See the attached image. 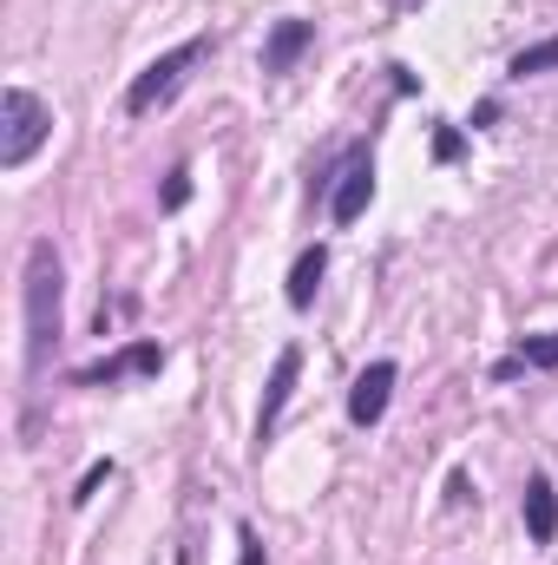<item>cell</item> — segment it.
Returning <instances> with one entry per match:
<instances>
[{
	"label": "cell",
	"instance_id": "cell-1",
	"mask_svg": "<svg viewBox=\"0 0 558 565\" xmlns=\"http://www.w3.org/2000/svg\"><path fill=\"white\" fill-rule=\"evenodd\" d=\"M20 322H26V375H46L66 322V264L46 237L26 250V270H20Z\"/></svg>",
	"mask_w": 558,
	"mask_h": 565
},
{
	"label": "cell",
	"instance_id": "cell-2",
	"mask_svg": "<svg viewBox=\"0 0 558 565\" xmlns=\"http://www.w3.org/2000/svg\"><path fill=\"white\" fill-rule=\"evenodd\" d=\"M204 53H211V33H197V40H184V46H171V53H158L151 66H144L139 79L126 86V113L144 119V113H158V106H171L178 99V86L204 66Z\"/></svg>",
	"mask_w": 558,
	"mask_h": 565
},
{
	"label": "cell",
	"instance_id": "cell-3",
	"mask_svg": "<svg viewBox=\"0 0 558 565\" xmlns=\"http://www.w3.org/2000/svg\"><path fill=\"white\" fill-rule=\"evenodd\" d=\"M46 139H53V106L26 86H7L0 93V171H20Z\"/></svg>",
	"mask_w": 558,
	"mask_h": 565
},
{
	"label": "cell",
	"instance_id": "cell-4",
	"mask_svg": "<svg viewBox=\"0 0 558 565\" xmlns=\"http://www.w3.org/2000/svg\"><path fill=\"white\" fill-rule=\"evenodd\" d=\"M368 204H375V158L368 151H348V164L335 171V191H329V217L348 231V224H362Z\"/></svg>",
	"mask_w": 558,
	"mask_h": 565
},
{
	"label": "cell",
	"instance_id": "cell-5",
	"mask_svg": "<svg viewBox=\"0 0 558 565\" xmlns=\"http://www.w3.org/2000/svg\"><path fill=\"white\" fill-rule=\"evenodd\" d=\"M296 375H302V349H296V342H282L277 369H270V382H264V408H257V454H264V440L277 434L282 408H289V395H296Z\"/></svg>",
	"mask_w": 558,
	"mask_h": 565
},
{
	"label": "cell",
	"instance_id": "cell-6",
	"mask_svg": "<svg viewBox=\"0 0 558 565\" xmlns=\"http://www.w3.org/2000/svg\"><path fill=\"white\" fill-rule=\"evenodd\" d=\"M395 382H401V369L395 362H368L362 375H355V388H348V422L355 427H375L388 415V402H395Z\"/></svg>",
	"mask_w": 558,
	"mask_h": 565
},
{
	"label": "cell",
	"instance_id": "cell-7",
	"mask_svg": "<svg viewBox=\"0 0 558 565\" xmlns=\"http://www.w3.org/2000/svg\"><path fill=\"white\" fill-rule=\"evenodd\" d=\"M158 369H164V349H158V342H132L126 355H112V362L86 369V375H79V388H112V382H126V375H158Z\"/></svg>",
	"mask_w": 558,
	"mask_h": 565
},
{
	"label": "cell",
	"instance_id": "cell-8",
	"mask_svg": "<svg viewBox=\"0 0 558 565\" xmlns=\"http://www.w3.org/2000/svg\"><path fill=\"white\" fill-rule=\"evenodd\" d=\"M519 507H526V540H533V546H552L558 540V487H552V473H533Z\"/></svg>",
	"mask_w": 558,
	"mask_h": 565
},
{
	"label": "cell",
	"instance_id": "cell-9",
	"mask_svg": "<svg viewBox=\"0 0 558 565\" xmlns=\"http://www.w3.org/2000/svg\"><path fill=\"white\" fill-rule=\"evenodd\" d=\"M309 46H315V20H277L264 40V73H289Z\"/></svg>",
	"mask_w": 558,
	"mask_h": 565
},
{
	"label": "cell",
	"instance_id": "cell-10",
	"mask_svg": "<svg viewBox=\"0 0 558 565\" xmlns=\"http://www.w3.org/2000/svg\"><path fill=\"white\" fill-rule=\"evenodd\" d=\"M322 277H329V250H322V244H309V250L289 264V289H282V296H289V309H309V302H315V289H322Z\"/></svg>",
	"mask_w": 558,
	"mask_h": 565
},
{
	"label": "cell",
	"instance_id": "cell-11",
	"mask_svg": "<svg viewBox=\"0 0 558 565\" xmlns=\"http://www.w3.org/2000/svg\"><path fill=\"white\" fill-rule=\"evenodd\" d=\"M519 369H558V329L552 335H519V349L493 369V382H513Z\"/></svg>",
	"mask_w": 558,
	"mask_h": 565
},
{
	"label": "cell",
	"instance_id": "cell-12",
	"mask_svg": "<svg viewBox=\"0 0 558 565\" xmlns=\"http://www.w3.org/2000/svg\"><path fill=\"white\" fill-rule=\"evenodd\" d=\"M552 66H558V33L552 40H539V46H519L506 73H513V79H539V73H552Z\"/></svg>",
	"mask_w": 558,
	"mask_h": 565
},
{
	"label": "cell",
	"instance_id": "cell-13",
	"mask_svg": "<svg viewBox=\"0 0 558 565\" xmlns=\"http://www.w3.org/2000/svg\"><path fill=\"white\" fill-rule=\"evenodd\" d=\"M191 204V164H171V178H164V211H184Z\"/></svg>",
	"mask_w": 558,
	"mask_h": 565
},
{
	"label": "cell",
	"instance_id": "cell-14",
	"mask_svg": "<svg viewBox=\"0 0 558 565\" xmlns=\"http://www.w3.org/2000/svg\"><path fill=\"white\" fill-rule=\"evenodd\" d=\"M106 480H112V460H93V467L79 473V487H73V507H86V500H93V493H99Z\"/></svg>",
	"mask_w": 558,
	"mask_h": 565
},
{
	"label": "cell",
	"instance_id": "cell-15",
	"mask_svg": "<svg viewBox=\"0 0 558 565\" xmlns=\"http://www.w3.org/2000/svg\"><path fill=\"white\" fill-rule=\"evenodd\" d=\"M237 565H270V553H264V540H257V526H237Z\"/></svg>",
	"mask_w": 558,
	"mask_h": 565
},
{
	"label": "cell",
	"instance_id": "cell-16",
	"mask_svg": "<svg viewBox=\"0 0 558 565\" xmlns=\"http://www.w3.org/2000/svg\"><path fill=\"white\" fill-rule=\"evenodd\" d=\"M433 158H440V164H453V158H460V132H453V126L433 139Z\"/></svg>",
	"mask_w": 558,
	"mask_h": 565
}]
</instances>
